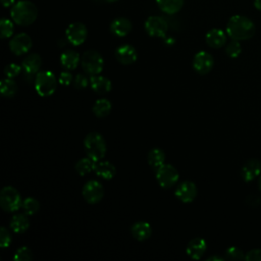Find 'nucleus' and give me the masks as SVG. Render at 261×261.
I'll list each match as a JSON object with an SVG mask.
<instances>
[{
  "label": "nucleus",
  "instance_id": "obj_33",
  "mask_svg": "<svg viewBox=\"0 0 261 261\" xmlns=\"http://www.w3.org/2000/svg\"><path fill=\"white\" fill-rule=\"evenodd\" d=\"M242 52V46L239 41L232 40L230 41L226 47H225V53L230 57V58H237Z\"/></svg>",
  "mask_w": 261,
  "mask_h": 261
},
{
  "label": "nucleus",
  "instance_id": "obj_15",
  "mask_svg": "<svg viewBox=\"0 0 261 261\" xmlns=\"http://www.w3.org/2000/svg\"><path fill=\"white\" fill-rule=\"evenodd\" d=\"M261 174V162L256 158H251L245 162L241 169L242 178L249 182Z\"/></svg>",
  "mask_w": 261,
  "mask_h": 261
},
{
  "label": "nucleus",
  "instance_id": "obj_17",
  "mask_svg": "<svg viewBox=\"0 0 261 261\" xmlns=\"http://www.w3.org/2000/svg\"><path fill=\"white\" fill-rule=\"evenodd\" d=\"M110 31L116 37H125L132 31V22L126 17H116L110 23Z\"/></svg>",
  "mask_w": 261,
  "mask_h": 261
},
{
  "label": "nucleus",
  "instance_id": "obj_23",
  "mask_svg": "<svg viewBox=\"0 0 261 261\" xmlns=\"http://www.w3.org/2000/svg\"><path fill=\"white\" fill-rule=\"evenodd\" d=\"M96 175H98L101 178L104 179H111L116 173V168L115 166L110 162V161H97L95 164V169H94Z\"/></svg>",
  "mask_w": 261,
  "mask_h": 261
},
{
  "label": "nucleus",
  "instance_id": "obj_43",
  "mask_svg": "<svg viewBox=\"0 0 261 261\" xmlns=\"http://www.w3.org/2000/svg\"><path fill=\"white\" fill-rule=\"evenodd\" d=\"M254 6L256 9L261 11V0H254Z\"/></svg>",
  "mask_w": 261,
  "mask_h": 261
},
{
  "label": "nucleus",
  "instance_id": "obj_37",
  "mask_svg": "<svg viewBox=\"0 0 261 261\" xmlns=\"http://www.w3.org/2000/svg\"><path fill=\"white\" fill-rule=\"evenodd\" d=\"M89 84V80L88 77L83 74V73H77L75 76H74V80H73V85L76 89L79 90H82V89H85L87 88Z\"/></svg>",
  "mask_w": 261,
  "mask_h": 261
},
{
  "label": "nucleus",
  "instance_id": "obj_30",
  "mask_svg": "<svg viewBox=\"0 0 261 261\" xmlns=\"http://www.w3.org/2000/svg\"><path fill=\"white\" fill-rule=\"evenodd\" d=\"M21 208L23 210V213H25L27 215H34L39 211L40 203L37 199L28 197L22 201Z\"/></svg>",
  "mask_w": 261,
  "mask_h": 261
},
{
  "label": "nucleus",
  "instance_id": "obj_22",
  "mask_svg": "<svg viewBox=\"0 0 261 261\" xmlns=\"http://www.w3.org/2000/svg\"><path fill=\"white\" fill-rule=\"evenodd\" d=\"M10 229L17 234L23 233L30 227V220L25 213H17L12 216L10 223Z\"/></svg>",
  "mask_w": 261,
  "mask_h": 261
},
{
  "label": "nucleus",
  "instance_id": "obj_28",
  "mask_svg": "<svg viewBox=\"0 0 261 261\" xmlns=\"http://www.w3.org/2000/svg\"><path fill=\"white\" fill-rule=\"evenodd\" d=\"M17 89L16 83L10 77H5L0 83V93L6 98L14 97L17 93Z\"/></svg>",
  "mask_w": 261,
  "mask_h": 261
},
{
  "label": "nucleus",
  "instance_id": "obj_26",
  "mask_svg": "<svg viewBox=\"0 0 261 261\" xmlns=\"http://www.w3.org/2000/svg\"><path fill=\"white\" fill-rule=\"evenodd\" d=\"M147 159H148V163L151 166V168L156 171L161 165L164 164L165 154L161 149L153 148L149 151Z\"/></svg>",
  "mask_w": 261,
  "mask_h": 261
},
{
  "label": "nucleus",
  "instance_id": "obj_6",
  "mask_svg": "<svg viewBox=\"0 0 261 261\" xmlns=\"http://www.w3.org/2000/svg\"><path fill=\"white\" fill-rule=\"evenodd\" d=\"M22 205L21 197L18 191L11 187L6 186L0 192V206L6 212H15Z\"/></svg>",
  "mask_w": 261,
  "mask_h": 261
},
{
  "label": "nucleus",
  "instance_id": "obj_31",
  "mask_svg": "<svg viewBox=\"0 0 261 261\" xmlns=\"http://www.w3.org/2000/svg\"><path fill=\"white\" fill-rule=\"evenodd\" d=\"M14 24L8 18H1L0 20V36L2 39H8L13 35Z\"/></svg>",
  "mask_w": 261,
  "mask_h": 261
},
{
  "label": "nucleus",
  "instance_id": "obj_36",
  "mask_svg": "<svg viewBox=\"0 0 261 261\" xmlns=\"http://www.w3.org/2000/svg\"><path fill=\"white\" fill-rule=\"evenodd\" d=\"M11 243V236L6 227L2 226L0 228V247L2 249H5L10 246Z\"/></svg>",
  "mask_w": 261,
  "mask_h": 261
},
{
  "label": "nucleus",
  "instance_id": "obj_24",
  "mask_svg": "<svg viewBox=\"0 0 261 261\" xmlns=\"http://www.w3.org/2000/svg\"><path fill=\"white\" fill-rule=\"evenodd\" d=\"M80 62H81V56L74 50H70V49L65 50L60 55L61 65L68 70L75 69Z\"/></svg>",
  "mask_w": 261,
  "mask_h": 261
},
{
  "label": "nucleus",
  "instance_id": "obj_41",
  "mask_svg": "<svg viewBox=\"0 0 261 261\" xmlns=\"http://www.w3.org/2000/svg\"><path fill=\"white\" fill-rule=\"evenodd\" d=\"M223 260H224V257H221L218 255H213L207 258V261H223Z\"/></svg>",
  "mask_w": 261,
  "mask_h": 261
},
{
  "label": "nucleus",
  "instance_id": "obj_9",
  "mask_svg": "<svg viewBox=\"0 0 261 261\" xmlns=\"http://www.w3.org/2000/svg\"><path fill=\"white\" fill-rule=\"evenodd\" d=\"M65 37H66V40L71 45L80 46L86 41L88 37V29L82 22H79V21L71 22L66 28Z\"/></svg>",
  "mask_w": 261,
  "mask_h": 261
},
{
  "label": "nucleus",
  "instance_id": "obj_35",
  "mask_svg": "<svg viewBox=\"0 0 261 261\" xmlns=\"http://www.w3.org/2000/svg\"><path fill=\"white\" fill-rule=\"evenodd\" d=\"M21 69H22V67L16 63H9L4 68V74L6 77L13 79L20 73Z\"/></svg>",
  "mask_w": 261,
  "mask_h": 261
},
{
  "label": "nucleus",
  "instance_id": "obj_8",
  "mask_svg": "<svg viewBox=\"0 0 261 261\" xmlns=\"http://www.w3.org/2000/svg\"><path fill=\"white\" fill-rule=\"evenodd\" d=\"M145 30L151 37L164 38L168 30V23L161 16L151 15L145 21Z\"/></svg>",
  "mask_w": 261,
  "mask_h": 261
},
{
  "label": "nucleus",
  "instance_id": "obj_1",
  "mask_svg": "<svg viewBox=\"0 0 261 261\" xmlns=\"http://www.w3.org/2000/svg\"><path fill=\"white\" fill-rule=\"evenodd\" d=\"M255 31L254 22L244 15L231 16L226 24V34L231 40L245 41L251 39Z\"/></svg>",
  "mask_w": 261,
  "mask_h": 261
},
{
  "label": "nucleus",
  "instance_id": "obj_25",
  "mask_svg": "<svg viewBox=\"0 0 261 261\" xmlns=\"http://www.w3.org/2000/svg\"><path fill=\"white\" fill-rule=\"evenodd\" d=\"M185 0H156V3L161 11L166 14H175L184 6Z\"/></svg>",
  "mask_w": 261,
  "mask_h": 261
},
{
  "label": "nucleus",
  "instance_id": "obj_16",
  "mask_svg": "<svg viewBox=\"0 0 261 261\" xmlns=\"http://www.w3.org/2000/svg\"><path fill=\"white\" fill-rule=\"evenodd\" d=\"M207 249V244L206 241L202 238H194L192 239L189 243L188 246L186 248V252L188 254V256L191 259L194 260H199L203 257V255L205 254Z\"/></svg>",
  "mask_w": 261,
  "mask_h": 261
},
{
  "label": "nucleus",
  "instance_id": "obj_4",
  "mask_svg": "<svg viewBox=\"0 0 261 261\" xmlns=\"http://www.w3.org/2000/svg\"><path fill=\"white\" fill-rule=\"evenodd\" d=\"M57 87V80L54 73L50 70H42L36 73L35 89L39 96H51Z\"/></svg>",
  "mask_w": 261,
  "mask_h": 261
},
{
  "label": "nucleus",
  "instance_id": "obj_29",
  "mask_svg": "<svg viewBox=\"0 0 261 261\" xmlns=\"http://www.w3.org/2000/svg\"><path fill=\"white\" fill-rule=\"evenodd\" d=\"M95 164H96V161H94L90 157L82 158L75 163V170L80 175L84 176L90 173L91 171H94Z\"/></svg>",
  "mask_w": 261,
  "mask_h": 261
},
{
  "label": "nucleus",
  "instance_id": "obj_20",
  "mask_svg": "<svg viewBox=\"0 0 261 261\" xmlns=\"http://www.w3.org/2000/svg\"><path fill=\"white\" fill-rule=\"evenodd\" d=\"M90 86H91L92 90L97 94H106V93L110 92V90L112 88V84H111L110 80L108 77L100 75V74L91 75Z\"/></svg>",
  "mask_w": 261,
  "mask_h": 261
},
{
  "label": "nucleus",
  "instance_id": "obj_7",
  "mask_svg": "<svg viewBox=\"0 0 261 261\" xmlns=\"http://www.w3.org/2000/svg\"><path fill=\"white\" fill-rule=\"evenodd\" d=\"M178 172L171 164H163L156 170V179L163 189L172 188L178 180Z\"/></svg>",
  "mask_w": 261,
  "mask_h": 261
},
{
  "label": "nucleus",
  "instance_id": "obj_42",
  "mask_svg": "<svg viewBox=\"0 0 261 261\" xmlns=\"http://www.w3.org/2000/svg\"><path fill=\"white\" fill-rule=\"evenodd\" d=\"M1 3L4 7H10L15 3V0H1Z\"/></svg>",
  "mask_w": 261,
  "mask_h": 261
},
{
  "label": "nucleus",
  "instance_id": "obj_46",
  "mask_svg": "<svg viewBox=\"0 0 261 261\" xmlns=\"http://www.w3.org/2000/svg\"><path fill=\"white\" fill-rule=\"evenodd\" d=\"M95 1H100V0H95Z\"/></svg>",
  "mask_w": 261,
  "mask_h": 261
},
{
  "label": "nucleus",
  "instance_id": "obj_14",
  "mask_svg": "<svg viewBox=\"0 0 261 261\" xmlns=\"http://www.w3.org/2000/svg\"><path fill=\"white\" fill-rule=\"evenodd\" d=\"M114 55L116 60L124 65L134 63L138 58V52L136 48L129 44H124L117 47Z\"/></svg>",
  "mask_w": 261,
  "mask_h": 261
},
{
  "label": "nucleus",
  "instance_id": "obj_45",
  "mask_svg": "<svg viewBox=\"0 0 261 261\" xmlns=\"http://www.w3.org/2000/svg\"><path fill=\"white\" fill-rule=\"evenodd\" d=\"M103 1H106L107 3H113V2H116L118 0H103Z\"/></svg>",
  "mask_w": 261,
  "mask_h": 261
},
{
  "label": "nucleus",
  "instance_id": "obj_12",
  "mask_svg": "<svg viewBox=\"0 0 261 261\" xmlns=\"http://www.w3.org/2000/svg\"><path fill=\"white\" fill-rule=\"evenodd\" d=\"M213 56L206 51H199L193 58V68L199 74H207L213 68Z\"/></svg>",
  "mask_w": 261,
  "mask_h": 261
},
{
  "label": "nucleus",
  "instance_id": "obj_18",
  "mask_svg": "<svg viewBox=\"0 0 261 261\" xmlns=\"http://www.w3.org/2000/svg\"><path fill=\"white\" fill-rule=\"evenodd\" d=\"M132 236L139 242L148 240L152 234V227L147 221H137L130 227Z\"/></svg>",
  "mask_w": 261,
  "mask_h": 261
},
{
  "label": "nucleus",
  "instance_id": "obj_13",
  "mask_svg": "<svg viewBox=\"0 0 261 261\" xmlns=\"http://www.w3.org/2000/svg\"><path fill=\"white\" fill-rule=\"evenodd\" d=\"M174 195L182 203H191L196 199L198 195V189L195 182L191 180H185L177 185L174 191Z\"/></svg>",
  "mask_w": 261,
  "mask_h": 261
},
{
  "label": "nucleus",
  "instance_id": "obj_11",
  "mask_svg": "<svg viewBox=\"0 0 261 261\" xmlns=\"http://www.w3.org/2000/svg\"><path fill=\"white\" fill-rule=\"evenodd\" d=\"M8 45L10 51L13 54L19 56L28 53L31 50L33 46V41L28 34L19 33L10 39Z\"/></svg>",
  "mask_w": 261,
  "mask_h": 261
},
{
  "label": "nucleus",
  "instance_id": "obj_10",
  "mask_svg": "<svg viewBox=\"0 0 261 261\" xmlns=\"http://www.w3.org/2000/svg\"><path fill=\"white\" fill-rule=\"evenodd\" d=\"M82 194L87 203L96 204L102 200L104 196V188L101 182L92 179L84 185Z\"/></svg>",
  "mask_w": 261,
  "mask_h": 261
},
{
  "label": "nucleus",
  "instance_id": "obj_38",
  "mask_svg": "<svg viewBox=\"0 0 261 261\" xmlns=\"http://www.w3.org/2000/svg\"><path fill=\"white\" fill-rule=\"evenodd\" d=\"M247 261H261V249H252L245 254Z\"/></svg>",
  "mask_w": 261,
  "mask_h": 261
},
{
  "label": "nucleus",
  "instance_id": "obj_19",
  "mask_svg": "<svg viewBox=\"0 0 261 261\" xmlns=\"http://www.w3.org/2000/svg\"><path fill=\"white\" fill-rule=\"evenodd\" d=\"M205 41L209 47L217 49L225 45L226 35L220 29H212L207 32L205 36Z\"/></svg>",
  "mask_w": 261,
  "mask_h": 261
},
{
  "label": "nucleus",
  "instance_id": "obj_32",
  "mask_svg": "<svg viewBox=\"0 0 261 261\" xmlns=\"http://www.w3.org/2000/svg\"><path fill=\"white\" fill-rule=\"evenodd\" d=\"M32 259H33V253L31 249L25 246L18 248L13 255L14 261H30Z\"/></svg>",
  "mask_w": 261,
  "mask_h": 261
},
{
  "label": "nucleus",
  "instance_id": "obj_27",
  "mask_svg": "<svg viewBox=\"0 0 261 261\" xmlns=\"http://www.w3.org/2000/svg\"><path fill=\"white\" fill-rule=\"evenodd\" d=\"M112 105L111 102L106 98H101L96 100V102L93 105V112L97 117L103 118L106 117L110 111H111Z\"/></svg>",
  "mask_w": 261,
  "mask_h": 261
},
{
  "label": "nucleus",
  "instance_id": "obj_39",
  "mask_svg": "<svg viewBox=\"0 0 261 261\" xmlns=\"http://www.w3.org/2000/svg\"><path fill=\"white\" fill-rule=\"evenodd\" d=\"M58 82L62 86H68L72 82V74L68 71H62L58 77Z\"/></svg>",
  "mask_w": 261,
  "mask_h": 261
},
{
  "label": "nucleus",
  "instance_id": "obj_40",
  "mask_svg": "<svg viewBox=\"0 0 261 261\" xmlns=\"http://www.w3.org/2000/svg\"><path fill=\"white\" fill-rule=\"evenodd\" d=\"M246 203L251 207H258L261 204V198L256 195H249L246 198Z\"/></svg>",
  "mask_w": 261,
  "mask_h": 261
},
{
  "label": "nucleus",
  "instance_id": "obj_2",
  "mask_svg": "<svg viewBox=\"0 0 261 261\" xmlns=\"http://www.w3.org/2000/svg\"><path fill=\"white\" fill-rule=\"evenodd\" d=\"M10 16L18 25H30L38 17V8L29 0H19L11 6Z\"/></svg>",
  "mask_w": 261,
  "mask_h": 261
},
{
  "label": "nucleus",
  "instance_id": "obj_3",
  "mask_svg": "<svg viewBox=\"0 0 261 261\" xmlns=\"http://www.w3.org/2000/svg\"><path fill=\"white\" fill-rule=\"evenodd\" d=\"M85 151L94 161H100L106 154V142L104 137L98 132L89 133L84 140Z\"/></svg>",
  "mask_w": 261,
  "mask_h": 261
},
{
  "label": "nucleus",
  "instance_id": "obj_34",
  "mask_svg": "<svg viewBox=\"0 0 261 261\" xmlns=\"http://www.w3.org/2000/svg\"><path fill=\"white\" fill-rule=\"evenodd\" d=\"M225 258L228 260H243L245 259V254L238 247H229L225 250Z\"/></svg>",
  "mask_w": 261,
  "mask_h": 261
},
{
  "label": "nucleus",
  "instance_id": "obj_44",
  "mask_svg": "<svg viewBox=\"0 0 261 261\" xmlns=\"http://www.w3.org/2000/svg\"><path fill=\"white\" fill-rule=\"evenodd\" d=\"M258 188L261 191V174L259 175V179H258Z\"/></svg>",
  "mask_w": 261,
  "mask_h": 261
},
{
  "label": "nucleus",
  "instance_id": "obj_21",
  "mask_svg": "<svg viewBox=\"0 0 261 261\" xmlns=\"http://www.w3.org/2000/svg\"><path fill=\"white\" fill-rule=\"evenodd\" d=\"M42 65V58L38 53H31L21 62V67L27 74H34L39 72Z\"/></svg>",
  "mask_w": 261,
  "mask_h": 261
},
{
  "label": "nucleus",
  "instance_id": "obj_5",
  "mask_svg": "<svg viewBox=\"0 0 261 261\" xmlns=\"http://www.w3.org/2000/svg\"><path fill=\"white\" fill-rule=\"evenodd\" d=\"M81 65L86 73L90 75L99 74L103 70L104 59L98 51L87 50L81 57Z\"/></svg>",
  "mask_w": 261,
  "mask_h": 261
}]
</instances>
